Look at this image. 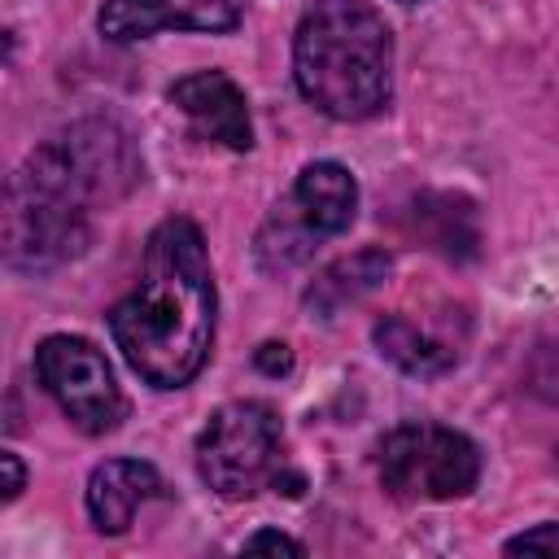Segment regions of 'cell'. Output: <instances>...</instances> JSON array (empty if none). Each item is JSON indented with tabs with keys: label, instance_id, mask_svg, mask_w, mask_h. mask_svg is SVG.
<instances>
[{
	"label": "cell",
	"instance_id": "cell-1",
	"mask_svg": "<svg viewBox=\"0 0 559 559\" xmlns=\"http://www.w3.org/2000/svg\"><path fill=\"white\" fill-rule=\"evenodd\" d=\"M140 183V153L109 118H87L13 170L4 192V262L22 275H44L79 258L92 240V210L122 201Z\"/></svg>",
	"mask_w": 559,
	"mask_h": 559
},
{
	"label": "cell",
	"instance_id": "cell-2",
	"mask_svg": "<svg viewBox=\"0 0 559 559\" xmlns=\"http://www.w3.org/2000/svg\"><path fill=\"white\" fill-rule=\"evenodd\" d=\"M109 332L131 371L153 389H183L214 345V271L192 218H162L135 288L109 310Z\"/></svg>",
	"mask_w": 559,
	"mask_h": 559
},
{
	"label": "cell",
	"instance_id": "cell-3",
	"mask_svg": "<svg viewBox=\"0 0 559 559\" xmlns=\"http://www.w3.org/2000/svg\"><path fill=\"white\" fill-rule=\"evenodd\" d=\"M297 92L336 122H362L389 105L393 35L371 0H314L293 35Z\"/></svg>",
	"mask_w": 559,
	"mask_h": 559
},
{
	"label": "cell",
	"instance_id": "cell-4",
	"mask_svg": "<svg viewBox=\"0 0 559 559\" xmlns=\"http://www.w3.org/2000/svg\"><path fill=\"white\" fill-rule=\"evenodd\" d=\"M197 472L227 502H245L266 485L280 489L284 485L280 415L253 397L218 406L197 437Z\"/></svg>",
	"mask_w": 559,
	"mask_h": 559
},
{
	"label": "cell",
	"instance_id": "cell-5",
	"mask_svg": "<svg viewBox=\"0 0 559 559\" xmlns=\"http://www.w3.org/2000/svg\"><path fill=\"white\" fill-rule=\"evenodd\" d=\"M380 485L402 502H450L476 489L480 450L441 424H397L376 450Z\"/></svg>",
	"mask_w": 559,
	"mask_h": 559
},
{
	"label": "cell",
	"instance_id": "cell-6",
	"mask_svg": "<svg viewBox=\"0 0 559 559\" xmlns=\"http://www.w3.org/2000/svg\"><path fill=\"white\" fill-rule=\"evenodd\" d=\"M35 376L70 424L87 437H105L122 424L127 402L105 354L83 336H44L35 349Z\"/></svg>",
	"mask_w": 559,
	"mask_h": 559
},
{
	"label": "cell",
	"instance_id": "cell-7",
	"mask_svg": "<svg viewBox=\"0 0 559 559\" xmlns=\"http://www.w3.org/2000/svg\"><path fill=\"white\" fill-rule=\"evenodd\" d=\"M245 17V0H105L100 35L114 44H135L157 31H236Z\"/></svg>",
	"mask_w": 559,
	"mask_h": 559
},
{
	"label": "cell",
	"instance_id": "cell-8",
	"mask_svg": "<svg viewBox=\"0 0 559 559\" xmlns=\"http://www.w3.org/2000/svg\"><path fill=\"white\" fill-rule=\"evenodd\" d=\"M170 105L192 122L201 140H214L231 153L253 148V122L245 92L223 70H197L170 83Z\"/></svg>",
	"mask_w": 559,
	"mask_h": 559
},
{
	"label": "cell",
	"instance_id": "cell-9",
	"mask_svg": "<svg viewBox=\"0 0 559 559\" xmlns=\"http://www.w3.org/2000/svg\"><path fill=\"white\" fill-rule=\"evenodd\" d=\"M162 472L140 459H105L87 476V515L100 533H127L148 498H162Z\"/></svg>",
	"mask_w": 559,
	"mask_h": 559
},
{
	"label": "cell",
	"instance_id": "cell-10",
	"mask_svg": "<svg viewBox=\"0 0 559 559\" xmlns=\"http://www.w3.org/2000/svg\"><path fill=\"white\" fill-rule=\"evenodd\" d=\"M288 201L328 240V236L349 231V223L358 214V183L341 162H310V166H301Z\"/></svg>",
	"mask_w": 559,
	"mask_h": 559
},
{
	"label": "cell",
	"instance_id": "cell-11",
	"mask_svg": "<svg viewBox=\"0 0 559 559\" xmlns=\"http://www.w3.org/2000/svg\"><path fill=\"white\" fill-rule=\"evenodd\" d=\"M389 271H393V253L380 249V245H367L358 253H345V258H336L332 266H323L306 284V310L319 314V319H332L345 306H354L367 293H376L389 280Z\"/></svg>",
	"mask_w": 559,
	"mask_h": 559
},
{
	"label": "cell",
	"instance_id": "cell-12",
	"mask_svg": "<svg viewBox=\"0 0 559 559\" xmlns=\"http://www.w3.org/2000/svg\"><path fill=\"white\" fill-rule=\"evenodd\" d=\"M371 341L380 349V358H389L397 371L406 376H445L459 362V349L437 341L432 332H424L415 319L406 314H384L371 328Z\"/></svg>",
	"mask_w": 559,
	"mask_h": 559
},
{
	"label": "cell",
	"instance_id": "cell-13",
	"mask_svg": "<svg viewBox=\"0 0 559 559\" xmlns=\"http://www.w3.org/2000/svg\"><path fill=\"white\" fill-rule=\"evenodd\" d=\"M415 231H424V240L445 258H472L476 240H480L472 201L454 197V192H419L415 197Z\"/></svg>",
	"mask_w": 559,
	"mask_h": 559
},
{
	"label": "cell",
	"instance_id": "cell-14",
	"mask_svg": "<svg viewBox=\"0 0 559 559\" xmlns=\"http://www.w3.org/2000/svg\"><path fill=\"white\" fill-rule=\"evenodd\" d=\"M319 231L297 214V205L284 197L275 210H271V218L258 227V236H253V258H258V266L266 271V275H280V271H293L297 262H306L314 249H319Z\"/></svg>",
	"mask_w": 559,
	"mask_h": 559
},
{
	"label": "cell",
	"instance_id": "cell-15",
	"mask_svg": "<svg viewBox=\"0 0 559 559\" xmlns=\"http://www.w3.org/2000/svg\"><path fill=\"white\" fill-rule=\"evenodd\" d=\"M528 380H533V393H542L546 402H559V341H546L533 354Z\"/></svg>",
	"mask_w": 559,
	"mask_h": 559
},
{
	"label": "cell",
	"instance_id": "cell-16",
	"mask_svg": "<svg viewBox=\"0 0 559 559\" xmlns=\"http://www.w3.org/2000/svg\"><path fill=\"white\" fill-rule=\"evenodd\" d=\"M507 555H559V524H537L507 542Z\"/></svg>",
	"mask_w": 559,
	"mask_h": 559
},
{
	"label": "cell",
	"instance_id": "cell-17",
	"mask_svg": "<svg viewBox=\"0 0 559 559\" xmlns=\"http://www.w3.org/2000/svg\"><path fill=\"white\" fill-rule=\"evenodd\" d=\"M253 362H258V371H266V376H284V371L293 367V354H288V345H280V341H266V345H258Z\"/></svg>",
	"mask_w": 559,
	"mask_h": 559
},
{
	"label": "cell",
	"instance_id": "cell-18",
	"mask_svg": "<svg viewBox=\"0 0 559 559\" xmlns=\"http://www.w3.org/2000/svg\"><path fill=\"white\" fill-rule=\"evenodd\" d=\"M245 550H288V555H306V546L297 542V537H288V533H253V537H245Z\"/></svg>",
	"mask_w": 559,
	"mask_h": 559
},
{
	"label": "cell",
	"instance_id": "cell-19",
	"mask_svg": "<svg viewBox=\"0 0 559 559\" xmlns=\"http://www.w3.org/2000/svg\"><path fill=\"white\" fill-rule=\"evenodd\" d=\"M0 463H4V502H13V498L22 493V485H26V472H22V463H17L13 450H4Z\"/></svg>",
	"mask_w": 559,
	"mask_h": 559
},
{
	"label": "cell",
	"instance_id": "cell-20",
	"mask_svg": "<svg viewBox=\"0 0 559 559\" xmlns=\"http://www.w3.org/2000/svg\"><path fill=\"white\" fill-rule=\"evenodd\" d=\"M397 4H419V0H397Z\"/></svg>",
	"mask_w": 559,
	"mask_h": 559
},
{
	"label": "cell",
	"instance_id": "cell-21",
	"mask_svg": "<svg viewBox=\"0 0 559 559\" xmlns=\"http://www.w3.org/2000/svg\"><path fill=\"white\" fill-rule=\"evenodd\" d=\"M555 467H559V450H555Z\"/></svg>",
	"mask_w": 559,
	"mask_h": 559
}]
</instances>
